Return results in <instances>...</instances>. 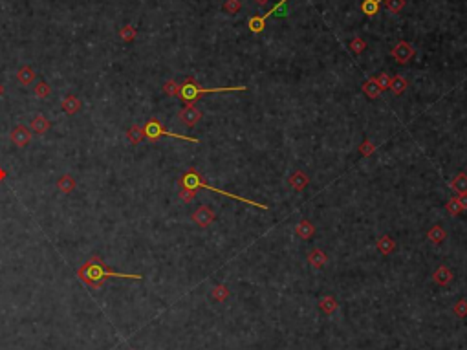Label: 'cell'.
Segmentation results:
<instances>
[{"instance_id": "cell-12", "label": "cell", "mask_w": 467, "mask_h": 350, "mask_svg": "<svg viewBox=\"0 0 467 350\" xmlns=\"http://www.w3.org/2000/svg\"><path fill=\"white\" fill-rule=\"evenodd\" d=\"M295 235H297L299 238H302V240H310L311 236L315 235V228H313V224H311L310 220H301V222L295 226Z\"/></svg>"}, {"instance_id": "cell-4", "label": "cell", "mask_w": 467, "mask_h": 350, "mask_svg": "<svg viewBox=\"0 0 467 350\" xmlns=\"http://www.w3.org/2000/svg\"><path fill=\"white\" fill-rule=\"evenodd\" d=\"M143 134H145V138L149 141H156V140H160V138H163V136H169V138H176V140L191 141V143H200L198 138H191V136H183V134H176V132H169L160 121H158V119H151V121H147V125L143 127Z\"/></svg>"}, {"instance_id": "cell-26", "label": "cell", "mask_w": 467, "mask_h": 350, "mask_svg": "<svg viewBox=\"0 0 467 350\" xmlns=\"http://www.w3.org/2000/svg\"><path fill=\"white\" fill-rule=\"evenodd\" d=\"M211 297L216 303H222V301H225L229 297V288L225 284H218V286H215L211 290Z\"/></svg>"}, {"instance_id": "cell-2", "label": "cell", "mask_w": 467, "mask_h": 350, "mask_svg": "<svg viewBox=\"0 0 467 350\" xmlns=\"http://www.w3.org/2000/svg\"><path fill=\"white\" fill-rule=\"evenodd\" d=\"M178 185H180V189H191V191H196V189H206V191L218 193V195H224V196H227V198H233V200L244 202V204L253 205V207H258V209H264V211L270 209V205L258 204V202H253V200H249V198H244V196H238V195H233V193H229V191H222V189H216V187H213V185H207V183L203 182L201 174L198 173L196 169H192V167L189 169L185 174H182V178L178 180Z\"/></svg>"}, {"instance_id": "cell-23", "label": "cell", "mask_w": 467, "mask_h": 350, "mask_svg": "<svg viewBox=\"0 0 467 350\" xmlns=\"http://www.w3.org/2000/svg\"><path fill=\"white\" fill-rule=\"evenodd\" d=\"M381 2H385V0H363L361 11L366 15V17H374V15H377V11H380Z\"/></svg>"}, {"instance_id": "cell-25", "label": "cell", "mask_w": 467, "mask_h": 350, "mask_svg": "<svg viewBox=\"0 0 467 350\" xmlns=\"http://www.w3.org/2000/svg\"><path fill=\"white\" fill-rule=\"evenodd\" d=\"M363 92H365V94L370 97V99H377V97L381 96V88L377 87V83L374 81V77L368 79V81L363 85Z\"/></svg>"}, {"instance_id": "cell-36", "label": "cell", "mask_w": 467, "mask_h": 350, "mask_svg": "<svg viewBox=\"0 0 467 350\" xmlns=\"http://www.w3.org/2000/svg\"><path fill=\"white\" fill-rule=\"evenodd\" d=\"M350 48H352L354 53L359 55L366 48V42L363 41V39H359V37H356V39H352V42H350Z\"/></svg>"}, {"instance_id": "cell-24", "label": "cell", "mask_w": 467, "mask_h": 350, "mask_svg": "<svg viewBox=\"0 0 467 350\" xmlns=\"http://www.w3.org/2000/svg\"><path fill=\"white\" fill-rule=\"evenodd\" d=\"M127 138H128V141H130L132 145L141 143V140L145 138V134H143V127H139V125H132V127L127 130Z\"/></svg>"}, {"instance_id": "cell-22", "label": "cell", "mask_w": 467, "mask_h": 350, "mask_svg": "<svg viewBox=\"0 0 467 350\" xmlns=\"http://www.w3.org/2000/svg\"><path fill=\"white\" fill-rule=\"evenodd\" d=\"M445 236H447V233H445V229L442 228V226H432V228L427 231V238L436 246L442 244V242L445 240Z\"/></svg>"}, {"instance_id": "cell-7", "label": "cell", "mask_w": 467, "mask_h": 350, "mask_svg": "<svg viewBox=\"0 0 467 350\" xmlns=\"http://www.w3.org/2000/svg\"><path fill=\"white\" fill-rule=\"evenodd\" d=\"M9 140H11V143L15 147L22 149V147H26L32 141V132H30V128L26 125H17L13 130L9 132Z\"/></svg>"}, {"instance_id": "cell-41", "label": "cell", "mask_w": 467, "mask_h": 350, "mask_svg": "<svg viewBox=\"0 0 467 350\" xmlns=\"http://www.w3.org/2000/svg\"><path fill=\"white\" fill-rule=\"evenodd\" d=\"M2 96H4V85L0 83V97H2Z\"/></svg>"}, {"instance_id": "cell-3", "label": "cell", "mask_w": 467, "mask_h": 350, "mask_svg": "<svg viewBox=\"0 0 467 350\" xmlns=\"http://www.w3.org/2000/svg\"><path fill=\"white\" fill-rule=\"evenodd\" d=\"M247 87H222V88H203L196 83L194 77H187L183 81L182 88H180L178 97L185 101L187 105H192L198 97L206 96V94H224V92H246Z\"/></svg>"}, {"instance_id": "cell-9", "label": "cell", "mask_w": 467, "mask_h": 350, "mask_svg": "<svg viewBox=\"0 0 467 350\" xmlns=\"http://www.w3.org/2000/svg\"><path fill=\"white\" fill-rule=\"evenodd\" d=\"M178 116H180V121H182L185 127H194V125L201 119V112L194 105L183 106V109L180 110Z\"/></svg>"}, {"instance_id": "cell-39", "label": "cell", "mask_w": 467, "mask_h": 350, "mask_svg": "<svg viewBox=\"0 0 467 350\" xmlns=\"http://www.w3.org/2000/svg\"><path fill=\"white\" fill-rule=\"evenodd\" d=\"M255 2H256L258 6H266L268 2H270V0H255Z\"/></svg>"}, {"instance_id": "cell-11", "label": "cell", "mask_w": 467, "mask_h": 350, "mask_svg": "<svg viewBox=\"0 0 467 350\" xmlns=\"http://www.w3.org/2000/svg\"><path fill=\"white\" fill-rule=\"evenodd\" d=\"M454 279L453 272H451V268H447L445 264H442V266H438L436 268V272L432 273V281L438 284V286H447V284H451V281Z\"/></svg>"}, {"instance_id": "cell-27", "label": "cell", "mask_w": 467, "mask_h": 350, "mask_svg": "<svg viewBox=\"0 0 467 350\" xmlns=\"http://www.w3.org/2000/svg\"><path fill=\"white\" fill-rule=\"evenodd\" d=\"M136 35H137V32L132 24H127V26H123L119 30V39L125 42H132L134 39H136Z\"/></svg>"}, {"instance_id": "cell-29", "label": "cell", "mask_w": 467, "mask_h": 350, "mask_svg": "<svg viewBox=\"0 0 467 350\" xmlns=\"http://www.w3.org/2000/svg\"><path fill=\"white\" fill-rule=\"evenodd\" d=\"M453 312H454V315H456V317H460V319L467 317V301L465 299H460L458 303H454Z\"/></svg>"}, {"instance_id": "cell-8", "label": "cell", "mask_w": 467, "mask_h": 350, "mask_svg": "<svg viewBox=\"0 0 467 350\" xmlns=\"http://www.w3.org/2000/svg\"><path fill=\"white\" fill-rule=\"evenodd\" d=\"M213 220H215V211L211 209L209 205H201L192 213V222L196 224L198 228H207L213 224Z\"/></svg>"}, {"instance_id": "cell-10", "label": "cell", "mask_w": 467, "mask_h": 350, "mask_svg": "<svg viewBox=\"0 0 467 350\" xmlns=\"http://www.w3.org/2000/svg\"><path fill=\"white\" fill-rule=\"evenodd\" d=\"M310 183V176H308L304 171H295L291 176L288 178V185L295 191H304Z\"/></svg>"}, {"instance_id": "cell-32", "label": "cell", "mask_w": 467, "mask_h": 350, "mask_svg": "<svg viewBox=\"0 0 467 350\" xmlns=\"http://www.w3.org/2000/svg\"><path fill=\"white\" fill-rule=\"evenodd\" d=\"M385 6H387V11H389V13L396 15L405 8V0H387V4Z\"/></svg>"}, {"instance_id": "cell-15", "label": "cell", "mask_w": 467, "mask_h": 350, "mask_svg": "<svg viewBox=\"0 0 467 350\" xmlns=\"http://www.w3.org/2000/svg\"><path fill=\"white\" fill-rule=\"evenodd\" d=\"M61 106H63V110L66 112V114L73 116V114H77L79 110H81L82 103H81V99H79V97H75V96H66V97L63 99V103H61Z\"/></svg>"}, {"instance_id": "cell-21", "label": "cell", "mask_w": 467, "mask_h": 350, "mask_svg": "<svg viewBox=\"0 0 467 350\" xmlns=\"http://www.w3.org/2000/svg\"><path fill=\"white\" fill-rule=\"evenodd\" d=\"M451 189L456 191L458 195L467 193V174L465 173H458L456 176L451 180Z\"/></svg>"}, {"instance_id": "cell-18", "label": "cell", "mask_w": 467, "mask_h": 350, "mask_svg": "<svg viewBox=\"0 0 467 350\" xmlns=\"http://www.w3.org/2000/svg\"><path fill=\"white\" fill-rule=\"evenodd\" d=\"M35 77H37V73L32 66H22V68H18V72H17V79L22 87H30V85L35 81Z\"/></svg>"}, {"instance_id": "cell-33", "label": "cell", "mask_w": 467, "mask_h": 350, "mask_svg": "<svg viewBox=\"0 0 467 350\" xmlns=\"http://www.w3.org/2000/svg\"><path fill=\"white\" fill-rule=\"evenodd\" d=\"M180 88H182V85H178L176 81H167L163 85V92L167 94V96H178Z\"/></svg>"}, {"instance_id": "cell-16", "label": "cell", "mask_w": 467, "mask_h": 350, "mask_svg": "<svg viewBox=\"0 0 467 350\" xmlns=\"http://www.w3.org/2000/svg\"><path fill=\"white\" fill-rule=\"evenodd\" d=\"M50 128H51V123L46 116L37 114L35 118L32 119V130L35 132V134H46Z\"/></svg>"}, {"instance_id": "cell-30", "label": "cell", "mask_w": 467, "mask_h": 350, "mask_svg": "<svg viewBox=\"0 0 467 350\" xmlns=\"http://www.w3.org/2000/svg\"><path fill=\"white\" fill-rule=\"evenodd\" d=\"M445 209H447V213H451V214H460L463 211V207H462V204L458 202L456 196H454V198H451V200L445 204Z\"/></svg>"}, {"instance_id": "cell-5", "label": "cell", "mask_w": 467, "mask_h": 350, "mask_svg": "<svg viewBox=\"0 0 467 350\" xmlns=\"http://www.w3.org/2000/svg\"><path fill=\"white\" fill-rule=\"evenodd\" d=\"M286 4H288V0H280L279 4L275 6V8H271L266 15H260V17H251L249 18V22H247V28H249L253 33L264 32L266 30V18L271 17V15H286V11H284Z\"/></svg>"}, {"instance_id": "cell-6", "label": "cell", "mask_w": 467, "mask_h": 350, "mask_svg": "<svg viewBox=\"0 0 467 350\" xmlns=\"http://www.w3.org/2000/svg\"><path fill=\"white\" fill-rule=\"evenodd\" d=\"M414 48H412L408 42H405V41H399L398 44L394 46L392 48V51H390V55H392V59H396V63H399V64H405V63H408V61L414 57Z\"/></svg>"}, {"instance_id": "cell-37", "label": "cell", "mask_w": 467, "mask_h": 350, "mask_svg": "<svg viewBox=\"0 0 467 350\" xmlns=\"http://www.w3.org/2000/svg\"><path fill=\"white\" fill-rule=\"evenodd\" d=\"M194 195H196V191H191V189H182V191H180V198H182L185 204H191V202L194 200Z\"/></svg>"}, {"instance_id": "cell-40", "label": "cell", "mask_w": 467, "mask_h": 350, "mask_svg": "<svg viewBox=\"0 0 467 350\" xmlns=\"http://www.w3.org/2000/svg\"><path fill=\"white\" fill-rule=\"evenodd\" d=\"M4 178H6V171H4V169H0V182H2Z\"/></svg>"}, {"instance_id": "cell-17", "label": "cell", "mask_w": 467, "mask_h": 350, "mask_svg": "<svg viewBox=\"0 0 467 350\" xmlns=\"http://www.w3.org/2000/svg\"><path fill=\"white\" fill-rule=\"evenodd\" d=\"M75 187H77V183H75V178L72 174H63L57 180V189L61 193H64V195H70L72 191H75Z\"/></svg>"}, {"instance_id": "cell-13", "label": "cell", "mask_w": 467, "mask_h": 350, "mask_svg": "<svg viewBox=\"0 0 467 350\" xmlns=\"http://www.w3.org/2000/svg\"><path fill=\"white\" fill-rule=\"evenodd\" d=\"M308 264H310L311 268H315V270L325 268V264H326V253H325L323 250H319V248H315V250H311L310 253H308Z\"/></svg>"}, {"instance_id": "cell-20", "label": "cell", "mask_w": 467, "mask_h": 350, "mask_svg": "<svg viewBox=\"0 0 467 350\" xmlns=\"http://www.w3.org/2000/svg\"><path fill=\"white\" fill-rule=\"evenodd\" d=\"M389 88L394 92V94H396V96H401L403 92L408 88V81L403 77V75H394V77L390 79V87Z\"/></svg>"}, {"instance_id": "cell-35", "label": "cell", "mask_w": 467, "mask_h": 350, "mask_svg": "<svg viewBox=\"0 0 467 350\" xmlns=\"http://www.w3.org/2000/svg\"><path fill=\"white\" fill-rule=\"evenodd\" d=\"M374 150H375V145L370 140H365L361 145H359V152H361L363 156H372L374 154Z\"/></svg>"}, {"instance_id": "cell-28", "label": "cell", "mask_w": 467, "mask_h": 350, "mask_svg": "<svg viewBox=\"0 0 467 350\" xmlns=\"http://www.w3.org/2000/svg\"><path fill=\"white\" fill-rule=\"evenodd\" d=\"M33 92H35L37 97H41V99H46V97H50L51 94V87L48 85L46 81H39L35 85V88H33Z\"/></svg>"}, {"instance_id": "cell-1", "label": "cell", "mask_w": 467, "mask_h": 350, "mask_svg": "<svg viewBox=\"0 0 467 350\" xmlns=\"http://www.w3.org/2000/svg\"><path fill=\"white\" fill-rule=\"evenodd\" d=\"M77 277L81 279L88 288L92 290H99L105 281L108 277L112 279H134V281H141V275L139 273H123V272H114V270L108 268V264L103 262V259L99 257H92L86 262L82 264L77 272Z\"/></svg>"}, {"instance_id": "cell-38", "label": "cell", "mask_w": 467, "mask_h": 350, "mask_svg": "<svg viewBox=\"0 0 467 350\" xmlns=\"http://www.w3.org/2000/svg\"><path fill=\"white\" fill-rule=\"evenodd\" d=\"M456 198H458V202L462 204L463 211H465L467 209V193H463V195H456Z\"/></svg>"}, {"instance_id": "cell-34", "label": "cell", "mask_w": 467, "mask_h": 350, "mask_svg": "<svg viewBox=\"0 0 467 350\" xmlns=\"http://www.w3.org/2000/svg\"><path fill=\"white\" fill-rule=\"evenodd\" d=\"M390 79H392V77H389V73H380L377 77H374V81L377 83V87H380L381 92H383V90H389Z\"/></svg>"}, {"instance_id": "cell-19", "label": "cell", "mask_w": 467, "mask_h": 350, "mask_svg": "<svg viewBox=\"0 0 467 350\" xmlns=\"http://www.w3.org/2000/svg\"><path fill=\"white\" fill-rule=\"evenodd\" d=\"M319 308H320V312H323V314L332 315V314L335 312V310L339 308L337 299H335L334 295H325V297H320V299H319Z\"/></svg>"}, {"instance_id": "cell-31", "label": "cell", "mask_w": 467, "mask_h": 350, "mask_svg": "<svg viewBox=\"0 0 467 350\" xmlns=\"http://www.w3.org/2000/svg\"><path fill=\"white\" fill-rule=\"evenodd\" d=\"M240 8H242V2H240V0H225V4H224V11L227 15L238 13Z\"/></svg>"}, {"instance_id": "cell-14", "label": "cell", "mask_w": 467, "mask_h": 350, "mask_svg": "<svg viewBox=\"0 0 467 350\" xmlns=\"http://www.w3.org/2000/svg\"><path fill=\"white\" fill-rule=\"evenodd\" d=\"M375 248L380 250L381 255H390L392 251H396V240L389 235H381L375 242Z\"/></svg>"}]
</instances>
